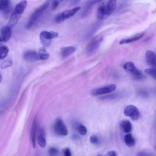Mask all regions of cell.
I'll use <instances>...</instances> for the list:
<instances>
[{"instance_id": "obj_1", "label": "cell", "mask_w": 156, "mask_h": 156, "mask_svg": "<svg viewBox=\"0 0 156 156\" xmlns=\"http://www.w3.org/2000/svg\"><path fill=\"white\" fill-rule=\"evenodd\" d=\"M26 6L27 1L26 0H22L16 5L10 17L7 26H9L10 27H13L16 24L21 18V15L24 12Z\"/></svg>"}, {"instance_id": "obj_2", "label": "cell", "mask_w": 156, "mask_h": 156, "mask_svg": "<svg viewBox=\"0 0 156 156\" xmlns=\"http://www.w3.org/2000/svg\"><path fill=\"white\" fill-rule=\"evenodd\" d=\"M118 0H108L105 5H101L97 10V18L99 20H104L112 14L116 7Z\"/></svg>"}, {"instance_id": "obj_3", "label": "cell", "mask_w": 156, "mask_h": 156, "mask_svg": "<svg viewBox=\"0 0 156 156\" xmlns=\"http://www.w3.org/2000/svg\"><path fill=\"white\" fill-rule=\"evenodd\" d=\"M51 0H46L44 3L42 5H41L39 7H38L34 12L33 13L30 15L28 23L27 24V28H30L34 23L36 22V21L40 17V16L43 14L44 11L48 7L49 5L50 2Z\"/></svg>"}, {"instance_id": "obj_4", "label": "cell", "mask_w": 156, "mask_h": 156, "mask_svg": "<svg viewBox=\"0 0 156 156\" xmlns=\"http://www.w3.org/2000/svg\"><path fill=\"white\" fill-rule=\"evenodd\" d=\"M80 9H81V7L80 6H77L76 7H74L72 9L65 10L57 14L54 18V21L57 23H60L68 20V18L72 17L73 15L77 13Z\"/></svg>"}, {"instance_id": "obj_5", "label": "cell", "mask_w": 156, "mask_h": 156, "mask_svg": "<svg viewBox=\"0 0 156 156\" xmlns=\"http://www.w3.org/2000/svg\"><path fill=\"white\" fill-rule=\"evenodd\" d=\"M123 68L132 76L133 79L136 80H143L144 78L143 74L136 68L134 63L132 62H126L124 65Z\"/></svg>"}, {"instance_id": "obj_6", "label": "cell", "mask_w": 156, "mask_h": 156, "mask_svg": "<svg viewBox=\"0 0 156 156\" xmlns=\"http://www.w3.org/2000/svg\"><path fill=\"white\" fill-rule=\"evenodd\" d=\"M58 36V34L56 32L43 30L41 32L40 34V42L43 46H49L51 43L52 40L57 37Z\"/></svg>"}, {"instance_id": "obj_7", "label": "cell", "mask_w": 156, "mask_h": 156, "mask_svg": "<svg viewBox=\"0 0 156 156\" xmlns=\"http://www.w3.org/2000/svg\"><path fill=\"white\" fill-rule=\"evenodd\" d=\"M53 130L55 135L58 136H66L68 133L66 126L63 121L60 118H57L55 120L54 124Z\"/></svg>"}, {"instance_id": "obj_8", "label": "cell", "mask_w": 156, "mask_h": 156, "mask_svg": "<svg viewBox=\"0 0 156 156\" xmlns=\"http://www.w3.org/2000/svg\"><path fill=\"white\" fill-rule=\"evenodd\" d=\"M116 88L115 84H109L104 87H99L92 90L91 94L94 96L104 95L114 91Z\"/></svg>"}, {"instance_id": "obj_9", "label": "cell", "mask_w": 156, "mask_h": 156, "mask_svg": "<svg viewBox=\"0 0 156 156\" xmlns=\"http://www.w3.org/2000/svg\"><path fill=\"white\" fill-rule=\"evenodd\" d=\"M124 114L130 118L132 120H137L140 117V111L137 107L133 105H129L127 106L124 110Z\"/></svg>"}, {"instance_id": "obj_10", "label": "cell", "mask_w": 156, "mask_h": 156, "mask_svg": "<svg viewBox=\"0 0 156 156\" xmlns=\"http://www.w3.org/2000/svg\"><path fill=\"white\" fill-rule=\"evenodd\" d=\"M102 41V38L93 39L91 41V42L88 44L87 47V52L89 54H91L94 53L97 49L99 48L101 43Z\"/></svg>"}, {"instance_id": "obj_11", "label": "cell", "mask_w": 156, "mask_h": 156, "mask_svg": "<svg viewBox=\"0 0 156 156\" xmlns=\"http://www.w3.org/2000/svg\"><path fill=\"white\" fill-rule=\"evenodd\" d=\"M102 1V0H88L84 5V8L82 13V16H87L90 13L92 7L95 4L101 2Z\"/></svg>"}, {"instance_id": "obj_12", "label": "cell", "mask_w": 156, "mask_h": 156, "mask_svg": "<svg viewBox=\"0 0 156 156\" xmlns=\"http://www.w3.org/2000/svg\"><path fill=\"white\" fill-rule=\"evenodd\" d=\"M23 57L24 60L29 62L36 61L40 59L38 53L34 50H27L25 51L23 54Z\"/></svg>"}, {"instance_id": "obj_13", "label": "cell", "mask_w": 156, "mask_h": 156, "mask_svg": "<svg viewBox=\"0 0 156 156\" xmlns=\"http://www.w3.org/2000/svg\"><path fill=\"white\" fill-rule=\"evenodd\" d=\"M146 60L147 63L153 67H156V55L152 51L148 50L146 52Z\"/></svg>"}, {"instance_id": "obj_14", "label": "cell", "mask_w": 156, "mask_h": 156, "mask_svg": "<svg viewBox=\"0 0 156 156\" xmlns=\"http://www.w3.org/2000/svg\"><path fill=\"white\" fill-rule=\"evenodd\" d=\"M37 142L41 147H45L46 141L45 138V133L43 129H40L37 132Z\"/></svg>"}, {"instance_id": "obj_15", "label": "cell", "mask_w": 156, "mask_h": 156, "mask_svg": "<svg viewBox=\"0 0 156 156\" xmlns=\"http://www.w3.org/2000/svg\"><path fill=\"white\" fill-rule=\"evenodd\" d=\"M37 122L36 119L33 121L31 130H30V138L32 141V144L34 148L35 147L36 144V138H37Z\"/></svg>"}, {"instance_id": "obj_16", "label": "cell", "mask_w": 156, "mask_h": 156, "mask_svg": "<svg viewBox=\"0 0 156 156\" xmlns=\"http://www.w3.org/2000/svg\"><path fill=\"white\" fill-rule=\"evenodd\" d=\"M76 47L73 46H66L63 47L61 49L60 54L62 58H66L70 55H71L73 53H74L76 51Z\"/></svg>"}, {"instance_id": "obj_17", "label": "cell", "mask_w": 156, "mask_h": 156, "mask_svg": "<svg viewBox=\"0 0 156 156\" xmlns=\"http://www.w3.org/2000/svg\"><path fill=\"white\" fill-rule=\"evenodd\" d=\"M1 37L3 40V41L4 42L7 41L11 37V34H12L11 27H10L7 25L6 26H4L1 29Z\"/></svg>"}, {"instance_id": "obj_18", "label": "cell", "mask_w": 156, "mask_h": 156, "mask_svg": "<svg viewBox=\"0 0 156 156\" xmlns=\"http://www.w3.org/2000/svg\"><path fill=\"white\" fill-rule=\"evenodd\" d=\"M144 35V33H140L136 35H135V36H133V37H130V38H126V39H122L119 41V44H127V43H130L133 41H135L136 40H138L139 39H140L141 38H142Z\"/></svg>"}, {"instance_id": "obj_19", "label": "cell", "mask_w": 156, "mask_h": 156, "mask_svg": "<svg viewBox=\"0 0 156 156\" xmlns=\"http://www.w3.org/2000/svg\"><path fill=\"white\" fill-rule=\"evenodd\" d=\"M121 126L123 131L126 133H128L132 131V124L128 120L122 121L121 123Z\"/></svg>"}, {"instance_id": "obj_20", "label": "cell", "mask_w": 156, "mask_h": 156, "mask_svg": "<svg viewBox=\"0 0 156 156\" xmlns=\"http://www.w3.org/2000/svg\"><path fill=\"white\" fill-rule=\"evenodd\" d=\"M124 142L128 147H132L135 144V139L130 133H127L124 136Z\"/></svg>"}, {"instance_id": "obj_21", "label": "cell", "mask_w": 156, "mask_h": 156, "mask_svg": "<svg viewBox=\"0 0 156 156\" xmlns=\"http://www.w3.org/2000/svg\"><path fill=\"white\" fill-rule=\"evenodd\" d=\"M38 55H39L40 59H41V60H46V59L48 58V57H49V54L47 52V51L46 50L44 47H42L39 49Z\"/></svg>"}, {"instance_id": "obj_22", "label": "cell", "mask_w": 156, "mask_h": 156, "mask_svg": "<svg viewBox=\"0 0 156 156\" xmlns=\"http://www.w3.org/2000/svg\"><path fill=\"white\" fill-rule=\"evenodd\" d=\"M9 51V49L7 46H0V60L4 59L7 56Z\"/></svg>"}, {"instance_id": "obj_23", "label": "cell", "mask_w": 156, "mask_h": 156, "mask_svg": "<svg viewBox=\"0 0 156 156\" xmlns=\"http://www.w3.org/2000/svg\"><path fill=\"white\" fill-rule=\"evenodd\" d=\"M10 0H0V11H7L10 9Z\"/></svg>"}, {"instance_id": "obj_24", "label": "cell", "mask_w": 156, "mask_h": 156, "mask_svg": "<svg viewBox=\"0 0 156 156\" xmlns=\"http://www.w3.org/2000/svg\"><path fill=\"white\" fill-rule=\"evenodd\" d=\"M145 73L156 80V69L155 68H147L145 69Z\"/></svg>"}, {"instance_id": "obj_25", "label": "cell", "mask_w": 156, "mask_h": 156, "mask_svg": "<svg viewBox=\"0 0 156 156\" xmlns=\"http://www.w3.org/2000/svg\"><path fill=\"white\" fill-rule=\"evenodd\" d=\"M77 129L81 135H85L87 133V129L85 126L81 124H79V125L77 127Z\"/></svg>"}, {"instance_id": "obj_26", "label": "cell", "mask_w": 156, "mask_h": 156, "mask_svg": "<svg viewBox=\"0 0 156 156\" xmlns=\"http://www.w3.org/2000/svg\"><path fill=\"white\" fill-rule=\"evenodd\" d=\"M12 65V61L10 59H8L2 62L1 64V68L2 69H5Z\"/></svg>"}, {"instance_id": "obj_27", "label": "cell", "mask_w": 156, "mask_h": 156, "mask_svg": "<svg viewBox=\"0 0 156 156\" xmlns=\"http://www.w3.org/2000/svg\"><path fill=\"white\" fill-rule=\"evenodd\" d=\"M120 94L118 93L117 94H109V95H106L103 97H101L100 99H103V100H108V99H114L117 98L118 96H119Z\"/></svg>"}, {"instance_id": "obj_28", "label": "cell", "mask_w": 156, "mask_h": 156, "mask_svg": "<svg viewBox=\"0 0 156 156\" xmlns=\"http://www.w3.org/2000/svg\"><path fill=\"white\" fill-rule=\"evenodd\" d=\"M90 141L93 144H99L100 143L99 138L97 135H91L90 136Z\"/></svg>"}, {"instance_id": "obj_29", "label": "cell", "mask_w": 156, "mask_h": 156, "mask_svg": "<svg viewBox=\"0 0 156 156\" xmlns=\"http://www.w3.org/2000/svg\"><path fill=\"white\" fill-rule=\"evenodd\" d=\"M137 156H154L151 152L148 151H141L137 154Z\"/></svg>"}, {"instance_id": "obj_30", "label": "cell", "mask_w": 156, "mask_h": 156, "mask_svg": "<svg viewBox=\"0 0 156 156\" xmlns=\"http://www.w3.org/2000/svg\"><path fill=\"white\" fill-rule=\"evenodd\" d=\"M63 0H52L51 2V9L55 10Z\"/></svg>"}, {"instance_id": "obj_31", "label": "cell", "mask_w": 156, "mask_h": 156, "mask_svg": "<svg viewBox=\"0 0 156 156\" xmlns=\"http://www.w3.org/2000/svg\"><path fill=\"white\" fill-rule=\"evenodd\" d=\"M48 152H49V154L51 155H56V154H58V150L57 148L52 147H50V148L49 149Z\"/></svg>"}, {"instance_id": "obj_32", "label": "cell", "mask_w": 156, "mask_h": 156, "mask_svg": "<svg viewBox=\"0 0 156 156\" xmlns=\"http://www.w3.org/2000/svg\"><path fill=\"white\" fill-rule=\"evenodd\" d=\"M63 155L64 156H71V152L69 148H65L63 150Z\"/></svg>"}, {"instance_id": "obj_33", "label": "cell", "mask_w": 156, "mask_h": 156, "mask_svg": "<svg viewBox=\"0 0 156 156\" xmlns=\"http://www.w3.org/2000/svg\"><path fill=\"white\" fill-rule=\"evenodd\" d=\"M105 156H116V154L114 151H111L108 152Z\"/></svg>"}, {"instance_id": "obj_34", "label": "cell", "mask_w": 156, "mask_h": 156, "mask_svg": "<svg viewBox=\"0 0 156 156\" xmlns=\"http://www.w3.org/2000/svg\"><path fill=\"white\" fill-rule=\"evenodd\" d=\"M69 1L70 2V3H71V4H72L74 5V4H77V3L79 2V0H69Z\"/></svg>"}, {"instance_id": "obj_35", "label": "cell", "mask_w": 156, "mask_h": 156, "mask_svg": "<svg viewBox=\"0 0 156 156\" xmlns=\"http://www.w3.org/2000/svg\"><path fill=\"white\" fill-rule=\"evenodd\" d=\"M1 41H3V40H2V37L0 36V42H1Z\"/></svg>"}, {"instance_id": "obj_36", "label": "cell", "mask_w": 156, "mask_h": 156, "mask_svg": "<svg viewBox=\"0 0 156 156\" xmlns=\"http://www.w3.org/2000/svg\"><path fill=\"white\" fill-rule=\"evenodd\" d=\"M1 80H2V77H1V74H0V83H1Z\"/></svg>"}, {"instance_id": "obj_37", "label": "cell", "mask_w": 156, "mask_h": 156, "mask_svg": "<svg viewBox=\"0 0 156 156\" xmlns=\"http://www.w3.org/2000/svg\"><path fill=\"white\" fill-rule=\"evenodd\" d=\"M97 156H102L101 154H99V155H98Z\"/></svg>"}, {"instance_id": "obj_38", "label": "cell", "mask_w": 156, "mask_h": 156, "mask_svg": "<svg viewBox=\"0 0 156 156\" xmlns=\"http://www.w3.org/2000/svg\"><path fill=\"white\" fill-rule=\"evenodd\" d=\"M155 149H156V145H155Z\"/></svg>"}]
</instances>
